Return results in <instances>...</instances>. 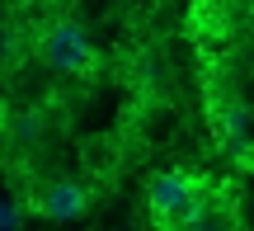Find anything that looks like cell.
Returning <instances> with one entry per match:
<instances>
[{"mask_svg":"<svg viewBox=\"0 0 254 231\" xmlns=\"http://www.w3.org/2000/svg\"><path fill=\"white\" fill-rule=\"evenodd\" d=\"M217 128H221V137H226V142H236V147H240V142H245V132H250V109L231 99L226 109L217 113Z\"/></svg>","mask_w":254,"mask_h":231,"instance_id":"3","label":"cell"},{"mask_svg":"<svg viewBox=\"0 0 254 231\" xmlns=\"http://www.w3.org/2000/svg\"><path fill=\"white\" fill-rule=\"evenodd\" d=\"M38 132H43V118H38L33 109H24V113L14 118V128H9V142H14V147H33Z\"/></svg>","mask_w":254,"mask_h":231,"instance_id":"4","label":"cell"},{"mask_svg":"<svg viewBox=\"0 0 254 231\" xmlns=\"http://www.w3.org/2000/svg\"><path fill=\"white\" fill-rule=\"evenodd\" d=\"M28 208L38 217H47V222H71V217H80L90 208V194L80 184H71V179H52L38 194H28Z\"/></svg>","mask_w":254,"mask_h":231,"instance_id":"2","label":"cell"},{"mask_svg":"<svg viewBox=\"0 0 254 231\" xmlns=\"http://www.w3.org/2000/svg\"><path fill=\"white\" fill-rule=\"evenodd\" d=\"M38 52H43V62L52 66L57 76H80V71L94 66V43L85 38L80 24H71V19H57V24L43 33Z\"/></svg>","mask_w":254,"mask_h":231,"instance_id":"1","label":"cell"},{"mask_svg":"<svg viewBox=\"0 0 254 231\" xmlns=\"http://www.w3.org/2000/svg\"><path fill=\"white\" fill-rule=\"evenodd\" d=\"M9 227H14V213H9V208L0 203V231H9Z\"/></svg>","mask_w":254,"mask_h":231,"instance_id":"6","label":"cell"},{"mask_svg":"<svg viewBox=\"0 0 254 231\" xmlns=\"http://www.w3.org/2000/svg\"><path fill=\"white\" fill-rule=\"evenodd\" d=\"M184 231H231V227H217V217H212V208H207L202 222H193V227H184Z\"/></svg>","mask_w":254,"mask_h":231,"instance_id":"5","label":"cell"}]
</instances>
